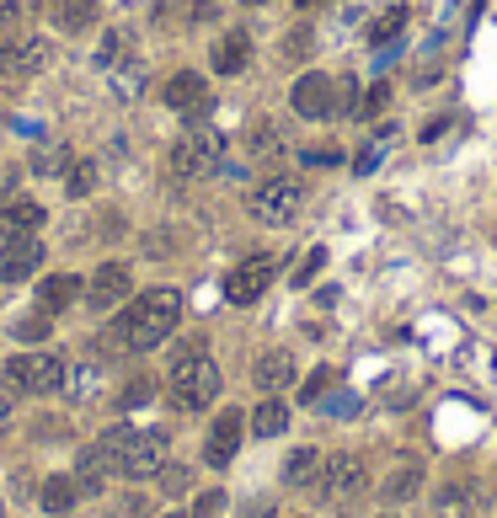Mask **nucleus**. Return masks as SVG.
<instances>
[{"label":"nucleus","instance_id":"obj_22","mask_svg":"<svg viewBox=\"0 0 497 518\" xmlns=\"http://www.w3.org/2000/svg\"><path fill=\"white\" fill-rule=\"evenodd\" d=\"M321 449H294L284 460V486H316L321 481Z\"/></svg>","mask_w":497,"mask_h":518},{"label":"nucleus","instance_id":"obj_44","mask_svg":"<svg viewBox=\"0 0 497 518\" xmlns=\"http://www.w3.org/2000/svg\"><path fill=\"white\" fill-rule=\"evenodd\" d=\"M337 150H305V166H332Z\"/></svg>","mask_w":497,"mask_h":518},{"label":"nucleus","instance_id":"obj_29","mask_svg":"<svg viewBox=\"0 0 497 518\" xmlns=\"http://www.w3.org/2000/svg\"><path fill=\"white\" fill-rule=\"evenodd\" d=\"M65 177H70V182H65L70 193H75V198H86L91 187H97V161H70V171H65Z\"/></svg>","mask_w":497,"mask_h":518},{"label":"nucleus","instance_id":"obj_4","mask_svg":"<svg viewBox=\"0 0 497 518\" xmlns=\"http://www.w3.org/2000/svg\"><path fill=\"white\" fill-rule=\"evenodd\" d=\"M172 177H209V171H220L225 161V134L220 129H193V134H182L177 145H172Z\"/></svg>","mask_w":497,"mask_h":518},{"label":"nucleus","instance_id":"obj_32","mask_svg":"<svg viewBox=\"0 0 497 518\" xmlns=\"http://www.w3.org/2000/svg\"><path fill=\"white\" fill-rule=\"evenodd\" d=\"M391 134H396V129H380V134H375V145L359 155V171H375V166H380V155L391 150Z\"/></svg>","mask_w":497,"mask_h":518},{"label":"nucleus","instance_id":"obj_35","mask_svg":"<svg viewBox=\"0 0 497 518\" xmlns=\"http://www.w3.org/2000/svg\"><path fill=\"white\" fill-rule=\"evenodd\" d=\"M17 337H22V342H38V337H49V316H43V310H38V316H27V321L17 326Z\"/></svg>","mask_w":497,"mask_h":518},{"label":"nucleus","instance_id":"obj_27","mask_svg":"<svg viewBox=\"0 0 497 518\" xmlns=\"http://www.w3.org/2000/svg\"><path fill=\"white\" fill-rule=\"evenodd\" d=\"M417 486H423V465H417V460H407V465H401L391 481H385V497H391V502H401V497H417Z\"/></svg>","mask_w":497,"mask_h":518},{"label":"nucleus","instance_id":"obj_5","mask_svg":"<svg viewBox=\"0 0 497 518\" xmlns=\"http://www.w3.org/2000/svg\"><path fill=\"white\" fill-rule=\"evenodd\" d=\"M305 209V187L294 177H268L252 193V219H262V225H294Z\"/></svg>","mask_w":497,"mask_h":518},{"label":"nucleus","instance_id":"obj_1","mask_svg":"<svg viewBox=\"0 0 497 518\" xmlns=\"http://www.w3.org/2000/svg\"><path fill=\"white\" fill-rule=\"evenodd\" d=\"M177 321H182V294L177 289H150V294H139L134 305H123V316L113 326V342L123 353H150L177 332Z\"/></svg>","mask_w":497,"mask_h":518},{"label":"nucleus","instance_id":"obj_46","mask_svg":"<svg viewBox=\"0 0 497 518\" xmlns=\"http://www.w3.org/2000/svg\"><path fill=\"white\" fill-rule=\"evenodd\" d=\"M11 193H17V177H6V171H0V203H11Z\"/></svg>","mask_w":497,"mask_h":518},{"label":"nucleus","instance_id":"obj_45","mask_svg":"<svg viewBox=\"0 0 497 518\" xmlns=\"http://www.w3.org/2000/svg\"><path fill=\"white\" fill-rule=\"evenodd\" d=\"M289 54L305 59V54H310V33H294V38H289Z\"/></svg>","mask_w":497,"mask_h":518},{"label":"nucleus","instance_id":"obj_28","mask_svg":"<svg viewBox=\"0 0 497 518\" xmlns=\"http://www.w3.org/2000/svg\"><path fill=\"white\" fill-rule=\"evenodd\" d=\"M332 385H337V374H332V369H316V374H310V380H305L300 401H305V406H321L326 396H332Z\"/></svg>","mask_w":497,"mask_h":518},{"label":"nucleus","instance_id":"obj_43","mask_svg":"<svg viewBox=\"0 0 497 518\" xmlns=\"http://www.w3.org/2000/svg\"><path fill=\"white\" fill-rule=\"evenodd\" d=\"M11 417H17V406H11V390H0V433L11 428Z\"/></svg>","mask_w":497,"mask_h":518},{"label":"nucleus","instance_id":"obj_8","mask_svg":"<svg viewBox=\"0 0 497 518\" xmlns=\"http://www.w3.org/2000/svg\"><path fill=\"white\" fill-rule=\"evenodd\" d=\"M289 102H294V113H300V118H332L337 113V81H332V75H321V70H310V75L294 81Z\"/></svg>","mask_w":497,"mask_h":518},{"label":"nucleus","instance_id":"obj_38","mask_svg":"<svg viewBox=\"0 0 497 518\" xmlns=\"http://www.w3.org/2000/svg\"><path fill=\"white\" fill-rule=\"evenodd\" d=\"M337 113H359V86L337 81Z\"/></svg>","mask_w":497,"mask_h":518},{"label":"nucleus","instance_id":"obj_24","mask_svg":"<svg viewBox=\"0 0 497 518\" xmlns=\"http://www.w3.org/2000/svg\"><path fill=\"white\" fill-rule=\"evenodd\" d=\"M139 91H145V65H139V59H118L113 65V97L134 102Z\"/></svg>","mask_w":497,"mask_h":518},{"label":"nucleus","instance_id":"obj_40","mask_svg":"<svg viewBox=\"0 0 497 518\" xmlns=\"http://www.w3.org/2000/svg\"><path fill=\"white\" fill-rule=\"evenodd\" d=\"M113 518H145V497H123L113 508Z\"/></svg>","mask_w":497,"mask_h":518},{"label":"nucleus","instance_id":"obj_37","mask_svg":"<svg viewBox=\"0 0 497 518\" xmlns=\"http://www.w3.org/2000/svg\"><path fill=\"white\" fill-rule=\"evenodd\" d=\"M118 54H123V38H118V33H107V38H102V49H97V65L113 70V65H118Z\"/></svg>","mask_w":497,"mask_h":518},{"label":"nucleus","instance_id":"obj_20","mask_svg":"<svg viewBox=\"0 0 497 518\" xmlns=\"http://www.w3.org/2000/svg\"><path fill=\"white\" fill-rule=\"evenodd\" d=\"M401 33H407V6H385L375 22H369V49H396Z\"/></svg>","mask_w":497,"mask_h":518},{"label":"nucleus","instance_id":"obj_10","mask_svg":"<svg viewBox=\"0 0 497 518\" xmlns=\"http://www.w3.org/2000/svg\"><path fill=\"white\" fill-rule=\"evenodd\" d=\"M129 289H134L129 262H102L86 284V305L91 310H118V305H129Z\"/></svg>","mask_w":497,"mask_h":518},{"label":"nucleus","instance_id":"obj_50","mask_svg":"<svg viewBox=\"0 0 497 518\" xmlns=\"http://www.w3.org/2000/svg\"><path fill=\"white\" fill-rule=\"evenodd\" d=\"M0 518H6V508H0Z\"/></svg>","mask_w":497,"mask_h":518},{"label":"nucleus","instance_id":"obj_17","mask_svg":"<svg viewBox=\"0 0 497 518\" xmlns=\"http://www.w3.org/2000/svg\"><path fill=\"white\" fill-rule=\"evenodd\" d=\"M97 17H102L97 0H54L49 6V22L59 27V33H91Z\"/></svg>","mask_w":497,"mask_h":518},{"label":"nucleus","instance_id":"obj_39","mask_svg":"<svg viewBox=\"0 0 497 518\" xmlns=\"http://www.w3.org/2000/svg\"><path fill=\"white\" fill-rule=\"evenodd\" d=\"M22 17H27L22 0H0V27H22Z\"/></svg>","mask_w":497,"mask_h":518},{"label":"nucleus","instance_id":"obj_7","mask_svg":"<svg viewBox=\"0 0 497 518\" xmlns=\"http://www.w3.org/2000/svg\"><path fill=\"white\" fill-rule=\"evenodd\" d=\"M161 465H166V433H161V428H134L129 449H123L118 476L145 481V476H161Z\"/></svg>","mask_w":497,"mask_h":518},{"label":"nucleus","instance_id":"obj_34","mask_svg":"<svg viewBox=\"0 0 497 518\" xmlns=\"http://www.w3.org/2000/svg\"><path fill=\"white\" fill-rule=\"evenodd\" d=\"M385 102H391V86H369V97L359 102V118H375Z\"/></svg>","mask_w":497,"mask_h":518},{"label":"nucleus","instance_id":"obj_23","mask_svg":"<svg viewBox=\"0 0 497 518\" xmlns=\"http://www.w3.org/2000/svg\"><path fill=\"white\" fill-rule=\"evenodd\" d=\"M246 428H252L257 438H278V433L289 428V406L278 401V396H268V401H262L252 417H246Z\"/></svg>","mask_w":497,"mask_h":518},{"label":"nucleus","instance_id":"obj_6","mask_svg":"<svg viewBox=\"0 0 497 518\" xmlns=\"http://www.w3.org/2000/svg\"><path fill=\"white\" fill-rule=\"evenodd\" d=\"M273 273H278V262L268 257V251H257V257L236 262V268H230V278H225V300H230V305H257L262 294H268Z\"/></svg>","mask_w":497,"mask_h":518},{"label":"nucleus","instance_id":"obj_26","mask_svg":"<svg viewBox=\"0 0 497 518\" xmlns=\"http://www.w3.org/2000/svg\"><path fill=\"white\" fill-rule=\"evenodd\" d=\"M97 385H102V369H97V364L65 369V396H70V401H91V396H97Z\"/></svg>","mask_w":497,"mask_h":518},{"label":"nucleus","instance_id":"obj_9","mask_svg":"<svg viewBox=\"0 0 497 518\" xmlns=\"http://www.w3.org/2000/svg\"><path fill=\"white\" fill-rule=\"evenodd\" d=\"M321 497L326 502H348V497H359L364 492V460L359 454H332V460L321 465Z\"/></svg>","mask_w":497,"mask_h":518},{"label":"nucleus","instance_id":"obj_48","mask_svg":"<svg viewBox=\"0 0 497 518\" xmlns=\"http://www.w3.org/2000/svg\"><path fill=\"white\" fill-rule=\"evenodd\" d=\"M300 6H326V0H300Z\"/></svg>","mask_w":497,"mask_h":518},{"label":"nucleus","instance_id":"obj_12","mask_svg":"<svg viewBox=\"0 0 497 518\" xmlns=\"http://www.w3.org/2000/svg\"><path fill=\"white\" fill-rule=\"evenodd\" d=\"M161 97H166V107H172V113H188V118H204L209 102H214V97H209V81H204V75H193V70H177L172 81H166Z\"/></svg>","mask_w":497,"mask_h":518},{"label":"nucleus","instance_id":"obj_11","mask_svg":"<svg viewBox=\"0 0 497 518\" xmlns=\"http://www.w3.org/2000/svg\"><path fill=\"white\" fill-rule=\"evenodd\" d=\"M0 70L6 75H43L49 70V43L33 38V33L0 38Z\"/></svg>","mask_w":497,"mask_h":518},{"label":"nucleus","instance_id":"obj_41","mask_svg":"<svg viewBox=\"0 0 497 518\" xmlns=\"http://www.w3.org/2000/svg\"><path fill=\"white\" fill-rule=\"evenodd\" d=\"M273 145H278V139H273V129H268V123H262V129L252 134V150H257V155H273Z\"/></svg>","mask_w":497,"mask_h":518},{"label":"nucleus","instance_id":"obj_33","mask_svg":"<svg viewBox=\"0 0 497 518\" xmlns=\"http://www.w3.org/2000/svg\"><path fill=\"white\" fill-rule=\"evenodd\" d=\"M321 262H326V251H321V246H310L305 257H300V268H294V284H310V278L321 273Z\"/></svg>","mask_w":497,"mask_h":518},{"label":"nucleus","instance_id":"obj_36","mask_svg":"<svg viewBox=\"0 0 497 518\" xmlns=\"http://www.w3.org/2000/svg\"><path fill=\"white\" fill-rule=\"evenodd\" d=\"M220 508H225V492H204L193 502V518H220Z\"/></svg>","mask_w":497,"mask_h":518},{"label":"nucleus","instance_id":"obj_31","mask_svg":"<svg viewBox=\"0 0 497 518\" xmlns=\"http://www.w3.org/2000/svg\"><path fill=\"white\" fill-rule=\"evenodd\" d=\"M150 396H155V385L145 380V374H139V380H129V385H123V396H118V401H123V412H129V406H145Z\"/></svg>","mask_w":497,"mask_h":518},{"label":"nucleus","instance_id":"obj_13","mask_svg":"<svg viewBox=\"0 0 497 518\" xmlns=\"http://www.w3.org/2000/svg\"><path fill=\"white\" fill-rule=\"evenodd\" d=\"M241 438H246V417L241 412H220V417H214V428H209V438H204V460L214 470H225L230 460H236Z\"/></svg>","mask_w":497,"mask_h":518},{"label":"nucleus","instance_id":"obj_47","mask_svg":"<svg viewBox=\"0 0 497 518\" xmlns=\"http://www.w3.org/2000/svg\"><path fill=\"white\" fill-rule=\"evenodd\" d=\"M241 6H268V0H241Z\"/></svg>","mask_w":497,"mask_h":518},{"label":"nucleus","instance_id":"obj_42","mask_svg":"<svg viewBox=\"0 0 497 518\" xmlns=\"http://www.w3.org/2000/svg\"><path fill=\"white\" fill-rule=\"evenodd\" d=\"M321 406H326V412H337V417H348V412H353V406H359V401H353V396H326Z\"/></svg>","mask_w":497,"mask_h":518},{"label":"nucleus","instance_id":"obj_49","mask_svg":"<svg viewBox=\"0 0 497 518\" xmlns=\"http://www.w3.org/2000/svg\"><path fill=\"white\" fill-rule=\"evenodd\" d=\"M166 518H193V513H166Z\"/></svg>","mask_w":497,"mask_h":518},{"label":"nucleus","instance_id":"obj_3","mask_svg":"<svg viewBox=\"0 0 497 518\" xmlns=\"http://www.w3.org/2000/svg\"><path fill=\"white\" fill-rule=\"evenodd\" d=\"M6 385L17 390V396H59V390H65V358L49 353V348L6 358Z\"/></svg>","mask_w":497,"mask_h":518},{"label":"nucleus","instance_id":"obj_16","mask_svg":"<svg viewBox=\"0 0 497 518\" xmlns=\"http://www.w3.org/2000/svg\"><path fill=\"white\" fill-rule=\"evenodd\" d=\"M252 380H257V390H268V396L289 390V385H294V353H289V348H268V353L252 364Z\"/></svg>","mask_w":497,"mask_h":518},{"label":"nucleus","instance_id":"obj_19","mask_svg":"<svg viewBox=\"0 0 497 518\" xmlns=\"http://www.w3.org/2000/svg\"><path fill=\"white\" fill-rule=\"evenodd\" d=\"M38 502H43V513H49V518H65L75 502H81V486H75V476H43Z\"/></svg>","mask_w":497,"mask_h":518},{"label":"nucleus","instance_id":"obj_15","mask_svg":"<svg viewBox=\"0 0 497 518\" xmlns=\"http://www.w3.org/2000/svg\"><path fill=\"white\" fill-rule=\"evenodd\" d=\"M43 203L33 198H11V203H0V241H17V235H38L43 230Z\"/></svg>","mask_w":497,"mask_h":518},{"label":"nucleus","instance_id":"obj_30","mask_svg":"<svg viewBox=\"0 0 497 518\" xmlns=\"http://www.w3.org/2000/svg\"><path fill=\"white\" fill-rule=\"evenodd\" d=\"M193 486V470L188 465H161V492L166 497H182Z\"/></svg>","mask_w":497,"mask_h":518},{"label":"nucleus","instance_id":"obj_21","mask_svg":"<svg viewBox=\"0 0 497 518\" xmlns=\"http://www.w3.org/2000/svg\"><path fill=\"white\" fill-rule=\"evenodd\" d=\"M246 59H252V38H246V33H225L220 43H214V70H220V75L246 70Z\"/></svg>","mask_w":497,"mask_h":518},{"label":"nucleus","instance_id":"obj_25","mask_svg":"<svg viewBox=\"0 0 497 518\" xmlns=\"http://www.w3.org/2000/svg\"><path fill=\"white\" fill-rule=\"evenodd\" d=\"M70 161H75V155L59 145V139H43V145L33 150V171H38V177H59V171H70Z\"/></svg>","mask_w":497,"mask_h":518},{"label":"nucleus","instance_id":"obj_18","mask_svg":"<svg viewBox=\"0 0 497 518\" xmlns=\"http://www.w3.org/2000/svg\"><path fill=\"white\" fill-rule=\"evenodd\" d=\"M75 300H81V278H70V273H54V278L38 284V310L43 316H59V310H70Z\"/></svg>","mask_w":497,"mask_h":518},{"label":"nucleus","instance_id":"obj_14","mask_svg":"<svg viewBox=\"0 0 497 518\" xmlns=\"http://www.w3.org/2000/svg\"><path fill=\"white\" fill-rule=\"evenodd\" d=\"M38 262H43V241H38V235L0 241V284H22V278H33Z\"/></svg>","mask_w":497,"mask_h":518},{"label":"nucleus","instance_id":"obj_2","mask_svg":"<svg viewBox=\"0 0 497 518\" xmlns=\"http://www.w3.org/2000/svg\"><path fill=\"white\" fill-rule=\"evenodd\" d=\"M220 364L204 353V342H188L177 358H172V406L177 412H204V406H214V396H220Z\"/></svg>","mask_w":497,"mask_h":518}]
</instances>
